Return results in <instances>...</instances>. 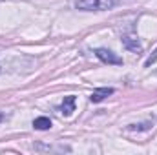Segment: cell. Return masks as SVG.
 Here are the masks:
<instances>
[{"label": "cell", "mask_w": 157, "mask_h": 155, "mask_svg": "<svg viewBox=\"0 0 157 155\" xmlns=\"http://www.w3.org/2000/svg\"><path fill=\"white\" fill-rule=\"evenodd\" d=\"M117 4V0H77L75 6L84 11H104Z\"/></svg>", "instance_id": "1"}, {"label": "cell", "mask_w": 157, "mask_h": 155, "mask_svg": "<svg viewBox=\"0 0 157 155\" xmlns=\"http://www.w3.org/2000/svg\"><path fill=\"white\" fill-rule=\"evenodd\" d=\"M95 55L102 60V62H106V64H115V66H121L122 64V59L117 57L113 51H110V49H104V47H99V49H95Z\"/></svg>", "instance_id": "2"}, {"label": "cell", "mask_w": 157, "mask_h": 155, "mask_svg": "<svg viewBox=\"0 0 157 155\" xmlns=\"http://www.w3.org/2000/svg\"><path fill=\"white\" fill-rule=\"evenodd\" d=\"M110 95H113V89L112 88H99V89H95L93 93H91V102H101V100H104L106 97H110Z\"/></svg>", "instance_id": "3"}, {"label": "cell", "mask_w": 157, "mask_h": 155, "mask_svg": "<svg viewBox=\"0 0 157 155\" xmlns=\"http://www.w3.org/2000/svg\"><path fill=\"white\" fill-rule=\"evenodd\" d=\"M75 112V97L70 95V97H64V102H62V113L66 117H70Z\"/></svg>", "instance_id": "4"}, {"label": "cell", "mask_w": 157, "mask_h": 155, "mask_svg": "<svg viewBox=\"0 0 157 155\" xmlns=\"http://www.w3.org/2000/svg\"><path fill=\"white\" fill-rule=\"evenodd\" d=\"M122 44H124V47H128V49L133 51V53H139V51L143 49V46L139 44V40L133 39V37H122Z\"/></svg>", "instance_id": "5"}, {"label": "cell", "mask_w": 157, "mask_h": 155, "mask_svg": "<svg viewBox=\"0 0 157 155\" xmlns=\"http://www.w3.org/2000/svg\"><path fill=\"white\" fill-rule=\"evenodd\" d=\"M33 126H35L37 130H49V128H51V120H49L48 117H39V119L33 120Z\"/></svg>", "instance_id": "6"}, {"label": "cell", "mask_w": 157, "mask_h": 155, "mask_svg": "<svg viewBox=\"0 0 157 155\" xmlns=\"http://www.w3.org/2000/svg\"><path fill=\"white\" fill-rule=\"evenodd\" d=\"M155 62H157V49L154 51V53H152V55H150V57H148V59H146V62H144V66L148 68V66H152V64H155Z\"/></svg>", "instance_id": "7"}, {"label": "cell", "mask_w": 157, "mask_h": 155, "mask_svg": "<svg viewBox=\"0 0 157 155\" xmlns=\"http://www.w3.org/2000/svg\"><path fill=\"white\" fill-rule=\"evenodd\" d=\"M2 117H4V115H2V113H0V120H2Z\"/></svg>", "instance_id": "8"}]
</instances>
